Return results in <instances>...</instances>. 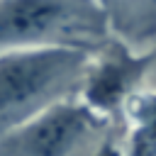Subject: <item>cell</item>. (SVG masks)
Instances as JSON below:
<instances>
[{"label": "cell", "instance_id": "3957f363", "mask_svg": "<svg viewBox=\"0 0 156 156\" xmlns=\"http://www.w3.org/2000/svg\"><path fill=\"white\" fill-rule=\"evenodd\" d=\"M90 115L73 105H56L44 112L27 132L32 156H66L88 134Z\"/></svg>", "mask_w": 156, "mask_h": 156}, {"label": "cell", "instance_id": "7a4b0ae2", "mask_svg": "<svg viewBox=\"0 0 156 156\" xmlns=\"http://www.w3.org/2000/svg\"><path fill=\"white\" fill-rule=\"evenodd\" d=\"M105 34L93 0H0V46H78Z\"/></svg>", "mask_w": 156, "mask_h": 156}, {"label": "cell", "instance_id": "8992f818", "mask_svg": "<svg viewBox=\"0 0 156 156\" xmlns=\"http://www.w3.org/2000/svg\"><path fill=\"white\" fill-rule=\"evenodd\" d=\"M98 156H122V154H119L115 146H102V149L98 151Z\"/></svg>", "mask_w": 156, "mask_h": 156}, {"label": "cell", "instance_id": "5b68a950", "mask_svg": "<svg viewBox=\"0 0 156 156\" xmlns=\"http://www.w3.org/2000/svg\"><path fill=\"white\" fill-rule=\"evenodd\" d=\"M129 156H154V127H151L149 119H146L144 127H139L134 132Z\"/></svg>", "mask_w": 156, "mask_h": 156}, {"label": "cell", "instance_id": "6da1fadb", "mask_svg": "<svg viewBox=\"0 0 156 156\" xmlns=\"http://www.w3.org/2000/svg\"><path fill=\"white\" fill-rule=\"evenodd\" d=\"M85 49L20 46L0 56V132L37 115L80 73Z\"/></svg>", "mask_w": 156, "mask_h": 156}, {"label": "cell", "instance_id": "277c9868", "mask_svg": "<svg viewBox=\"0 0 156 156\" xmlns=\"http://www.w3.org/2000/svg\"><path fill=\"white\" fill-rule=\"evenodd\" d=\"M146 63H149V58H136L134 61L127 54L110 56L88 83L90 102L98 105V107H110L115 100H119V95H124V90L134 83V78L141 76Z\"/></svg>", "mask_w": 156, "mask_h": 156}]
</instances>
